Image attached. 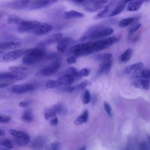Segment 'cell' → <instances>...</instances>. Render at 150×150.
Instances as JSON below:
<instances>
[{"label": "cell", "mask_w": 150, "mask_h": 150, "mask_svg": "<svg viewBox=\"0 0 150 150\" xmlns=\"http://www.w3.org/2000/svg\"><path fill=\"white\" fill-rule=\"evenodd\" d=\"M114 32L111 28H94L90 29L80 39L84 41L87 39H98L107 37L111 35Z\"/></svg>", "instance_id": "obj_1"}, {"label": "cell", "mask_w": 150, "mask_h": 150, "mask_svg": "<svg viewBox=\"0 0 150 150\" xmlns=\"http://www.w3.org/2000/svg\"><path fill=\"white\" fill-rule=\"evenodd\" d=\"M111 53H104L97 56V59L100 60L98 73L100 75L107 74L111 68L112 61Z\"/></svg>", "instance_id": "obj_2"}, {"label": "cell", "mask_w": 150, "mask_h": 150, "mask_svg": "<svg viewBox=\"0 0 150 150\" xmlns=\"http://www.w3.org/2000/svg\"><path fill=\"white\" fill-rule=\"evenodd\" d=\"M74 56L79 57L81 56H86L93 53L91 42L77 44L70 49V52Z\"/></svg>", "instance_id": "obj_3"}, {"label": "cell", "mask_w": 150, "mask_h": 150, "mask_svg": "<svg viewBox=\"0 0 150 150\" xmlns=\"http://www.w3.org/2000/svg\"><path fill=\"white\" fill-rule=\"evenodd\" d=\"M118 40V39L115 36L107 38L94 42H91V47L93 52H97L103 50L108 46L114 44Z\"/></svg>", "instance_id": "obj_4"}, {"label": "cell", "mask_w": 150, "mask_h": 150, "mask_svg": "<svg viewBox=\"0 0 150 150\" xmlns=\"http://www.w3.org/2000/svg\"><path fill=\"white\" fill-rule=\"evenodd\" d=\"M10 134L14 137L16 143L19 146H23L28 144L30 141V135L25 131H19L15 129L9 130Z\"/></svg>", "instance_id": "obj_5"}, {"label": "cell", "mask_w": 150, "mask_h": 150, "mask_svg": "<svg viewBox=\"0 0 150 150\" xmlns=\"http://www.w3.org/2000/svg\"><path fill=\"white\" fill-rule=\"evenodd\" d=\"M60 67V61L59 59H55L47 67L43 68L36 73V76H50L54 74Z\"/></svg>", "instance_id": "obj_6"}, {"label": "cell", "mask_w": 150, "mask_h": 150, "mask_svg": "<svg viewBox=\"0 0 150 150\" xmlns=\"http://www.w3.org/2000/svg\"><path fill=\"white\" fill-rule=\"evenodd\" d=\"M107 3V0H88L84 3L83 6L85 11L94 12L103 8Z\"/></svg>", "instance_id": "obj_7"}, {"label": "cell", "mask_w": 150, "mask_h": 150, "mask_svg": "<svg viewBox=\"0 0 150 150\" xmlns=\"http://www.w3.org/2000/svg\"><path fill=\"white\" fill-rule=\"evenodd\" d=\"M25 50L17 49L9 52L0 57V62H9L15 60L24 54Z\"/></svg>", "instance_id": "obj_8"}, {"label": "cell", "mask_w": 150, "mask_h": 150, "mask_svg": "<svg viewBox=\"0 0 150 150\" xmlns=\"http://www.w3.org/2000/svg\"><path fill=\"white\" fill-rule=\"evenodd\" d=\"M27 76V74L25 73H19L15 71H8L0 73V80L6 79L12 81L22 80L25 79Z\"/></svg>", "instance_id": "obj_9"}, {"label": "cell", "mask_w": 150, "mask_h": 150, "mask_svg": "<svg viewBox=\"0 0 150 150\" xmlns=\"http://www.w3.org/2000/svg\"><path fill=\"white\" fill-rule=\"evenodd\" d=\"M29 2V0H13L3 4L2 6L3 8H7L15 10H21L26 8Z\"/></svg>", "instance_id": "obj_10"}, {"label": "cell", "mask_w": 150, "mask_h": 150, "mask_svg": "<svg viewBox=\"0 0 150 150\" xmlns=\"http://www.w3.org/2000/svg\"><path fill=\"white\" fill-rule=\"evenodd\" d=\"M40 22L38 21H25L23 20L18 25V31L20 33L32 32L33 29Z\"/></svg>", "instance_id": "obj_11"}, {"label": "cell", "mask_w": 150, "mask_h": 150, "mask_svg": "<svg viewBox=\"0 0 150 150\" xmlns=\"http://www.w3.org/2000/svg\"><path fill=\"white\" fill-rule=\"evenodd\" d=\"M62 38H63V35L62 33H54V34L48 36L44 40L38 43L36 45V46L39 47H44L46 46L52 45L56 42H57Z\"/></svg>", "instance_id": "obj_12"}, {"label": "cell", "mask_w": 150, "mask_h": 150, "mask_svg": "<svg viewBox=\"0 0 150 150\" xmlns=\"http://www.w3.org/2000/svg\"><path fill=\"white\" fill-rule=\"evenodd\" d=\"M35 86L32 84H22L13 86L11 88V91L15 94H22L33 90Z\"/></svg>", "instance_id": "obj_13"}, {"label": "cell", "mask_w": 150, "mask_h": 150, "mask_svg": "<svg viewBox=\"0 0 150 150\" xmlns=\"http://www.w3.org/2000/svg\"><path fill=\"white\" fill-rule=\"evenodd\" d=\"M23 55L30 56L40 60L45 57V56L46 55V53L42 47H36L25 50V53Z\"/></svg>", "instance_id": "obj_14"}, {"label": "cell", "mask_w": 150, "mask_h": 150, "mask_svg": "<svg viewBox=\"0 0 150 150\" xmlns=\"http://www.w3.org/2000/svg\"><path fill=\"white\" fill-rule=\"evenodd\" d=\"M52 26L46 23L39 22L33 29L32 32L36 35H42L46 34L52 30Z\"/></svg>", "instance_id": "obj_15"}, {"label": "cell", "mask_w": 150, "mask_h": 150, "mask_svg": "<svg viewBox=\"0 0 150 150\" xmlns=\"http://www.w3.org/2000/svg\"><path fill=\"white\" fill-rule=\"evenodd\" d=\"M51 4L50 0H33L28 5L29 10H36L42 8Z\"/></svg>", "instance_id": "obj_16"}, {"label": "cell", "mask_w": 150, "mask_h": 150, "mask_svg": "<svg viewBox=\"0 0 150 150\" xmlns=\"http://www.w3.org/2000/svg\"><path fill=\"white\" fill-rule=\"evenodd\" d=\"M115 4V2L112 1L110 3H109L108 5H105L103 8L98 12L97 13L95 16L94 17V19H101L103 18L106 17L107 16H108L110 13L111 12L112 8L114 7Z\"/></svg>", "instance_id": "obj_17"}, {"label": "cell", "mask_w": 150, "mask_h": 150, "mask_svg": "<svg viewBox=\"0 0 150 150\" xmlns=\"http://www.w3.org/2000/svg\"><path fill=\"white\" fill-rule=\"evenodd\" d=\"M131 85L135 88L148 90L149 88V81L148 79H137L131 82Z\"/></svg>", "instance_id": "obj_18"}, {"label": "cell", "mask_w": 150, "mask_h": 150, "mask_svg": "<svg viewBox=\"0 0 150 150\" xmlns=\"http://www.w3.org/2000/svg\"><path fill=\"white\" fill-rule=\"evenodd\" d=\"M22 45L21 42L18 41H8L0 42V50L14 49L20 47Z\"/></svg>", "instance_id": "obj_19"}, {"label": "cell", "mask_w": 150, "mask_h": 150, "mask_svg": "<svg viewBox=\"0 0 150 150\" xmlns=\"http://www.w3.org/2000/svg\"><path fill=\"white\" fill-rule=\"evenodd\" d=\"M47 139L44 136H38L36 137L32 142V148L35 149H40L46 145Z\"/></svg>", "instance_id": "obj_20"}, {"label": "cell", "mask_w": 150, "mask_h": 150, "mask_svg": "<svg viewBox=\"0 0 150 150\" xmlns=\"http://www.w3.org/2000/svg\"><path fill=\"white\" fill-rule=\"evenodd\" d=\"M145 0H133L129 2L127 6V10L128 11L135 12L138 11L142 6Z\"/></svg>", "instance_id": "obj_21"}, {"label": "cell", "mask_w": 150, "mask_h": 150, "mask_svg": "<svg viewBox=\"0 0 150 150\" xmlns=\"http://www.w3.org/2000/svg\"><path fill=\"white\" fill-rule=\"evenodd\" d=\"M71 42V39L69 37L65 38H62L57 42V50L58 52L61 53H64Z\"/></svg>", "instance_id": "obj_22"}, {"label": "cell", "mask_w": 150, "mask_h": 150, "mask_svg": "<svg viewBox=\"0 0 150 150\" xmlns=\"http://www.w3.org/2000/svg\"><path fill=\"white\" fill-rule=\"evenodd\" d=\"M74 77L70 74H64L61 76L57 80L60 83L62 86H69L73 83L74 81Z\"/></svg>", "instance_id": "obj_23"}, {"label": "cell", "mask_w": 150, "mask_h": 150, "mask_svg": "<svg viewBox=\"0 0 150 150\" xmlns=\"http://www.w3.org/2000/svg\"><path fill=\"white\" fill-rule=\"evenodd\" d=\"M144 67V64L141 62H138L127 66L125 69V71L128 74H132L137 71L142 69Z\"/></svg>", "instance_id": "obj_24"}, {"label": "cell", "mask_w": 150, "mask_h": 150, "mask_svg": "<svg viewBox=\"0 0 150 150\" xmlns=\"http://www.w3.org/2000/svg\"><path fill=\"white\" fill-rule=\"evenodd\" d=\"M64 18L67 19H76V18H81L84 16V15L80 12L74 10H70L69 11L66 12L64 15Z\"/></svg>", "instance_id": "obj_25"}, {"label": "cell", "mask_w": 150, "mask_h": 150, "mask_svg": "<svg viewBox=\"0 0 150 150\" xmlns=\"http://www.w3.org/2000/svg\"><path fill=\"white\" fill-rule=\"evenodd\" d=\"M125 5L126 3L124 2L123 0H122V1L120 2L118 5L115 7V8L111 11V12L108 15V16H114L120 14L124 9Z\"/></svg>", "instance_id": "obj_26"}, {"label": "cell", "mask_w": 150, "mask_h": 150, "mask_svg": "<svg viewBox=\"0 0 150 150\" xmlns=\"http://www.w3.org/2000/svg\"><path fill=\"white\" fill-rule=\"evenodd\" d=\"M88 112L87 110H85L83 113L79 115L74 121V123L76 125H80L84 123H86L88 120Z\"/></svg>", "instance_id": "obj_27"}, {"label": "cell", "mask_w": 150, "mask_h": 150, "mask_svg": "<svg viewBox=\"0 0 150 150\" xmlns=\"http://www.w3.org/2000/svg\"><path fill=\"white\" fill-rule=\"evenodd\" d=\"M134 73L135 74L133 76L134 78L145 79H149V70L148 69H142Z\"/></svg>", "instance_id": "obj_28"}, {"label": "cell", "mask_w": 150, "mask_h": 150, "mask_svg": "<svg viewBox=\"0 0 150 150\" xmlns=\"http://www.w3.org/2000/svg\"><path fill=\"white\" fill-rule=\"evenodd\" d=\"M21 120L22 121L26 123L31 122L33 120V114L32 110L30 109L25 110L21 116Z\"/></svg>", "instance_id": "obj_29"}, {"label": "cell", "mask_w": 150, "mask_h": 150, "mask_svg": "<svg viewBox=\"0 0 150 150\" xmlns=\"http://www.w3.org/2000/svg\"><path fill=\"white\" fill-rule=\"evenodd\" d=\"M132 50L129 48L127 49L123 53H122L120 57H119V60L121 63H127L129 60L132 56Z\"/></svg>", "instance_id": "obj_30"}, {"label": "cell", "mask_w": 150, "mask_h": 150, "mask_svg": "<svg viewBox=\"0 0 150 150\" xmlns=\"http://www.w3.org/2000/svg\"><path fill=\"white\" fill-rule=\"evenodd\" d=\"M23 21V19L15 15H9L7 18V23L9 25H19Z\"/></svg>", "instance_id": "obj_31"}, {"label": "cell", "mask_w": 150, "mask_h": 150, "mask_svg": "<svg viewBox=\"0 0 150 150\" xmlns=\"http://www.w3.org/2000/svg\"><path fill=\"white\" fill-rule=\"evenodd\" d=\"M39 61H40V60L30 56L24 55V56L22 57V62L25 65H33Z\"/></svg>", "instance_id": "obj_32"}, {"label": "cell", "mask_w": 150, "mask_h": 150, "mask_svg": "<svg viewBox=\"0 0 150 150\" xmlns=\"http://www.w3.org/2000/svg\"><path fill=\"white\" fill-rule=\"evenodd\" d=\"M136 21V19L135 18H127L122 19L120 22H119V26L121 28H124L127 27L129 25H132Z\"/></svg>", "instance_id": "obj_33"}, {"label": "cell", "mask_w": 150, "mask_h": 150, "mask_svg": "<svg viewBox=\"0 0 150 150\" xmlns=\"http://www.w3.org/2000/svg\"><path fill=\"white\" fill-rule=\"evenodd\" d=\"M52 107L53 108V110L56 112V114H64L66 113V108L61 103L56 104L53 105Z\"/></svg>", "instance_id": "obj_34"}, {"label": "cell", "mask_w": 150, "mask_h": 150, "mask_svg": "<svg viewBox=\"0 0 150 150\" xmlns=\"http://www.w3.org/2000/svg\"><path fill=\"white\" fill-rule=\"evenodd\" d=\"M62 144L59 141H54L46 145L45 149L47 150H58L61 148Z\"/></svg>", "instance_id": "obj_35"}, {"label": "cell", "mask_w": 150, "mask_h": 150, "mask_svg": "<svg viewBox=\"0 0 150 150\" xmlns=\"http://www.w3.org/2000/svg\"><path fill=\"white\" fill-rule=\"evenodd\" d=\"M90 73V70L87 68H83L79 71L77 72V74L74 77V79H79L83 77H86L89 75Z\"/></svg>", "instance_id": "obj_36"}, {"label": "cell", "mask_w": 150, "mask_h": 150, "mask_svg": "<svg viewBox=\"0 0 150 150\" xmlns=\"http://www.w3.org/2000/svg\"><path fill=\"white\" fill-rule=\"evenodd\" d=\"M91 98V96L90 94V92L88 90H86L82 96V102L84 104H88Z\"/></svg>", "instance_id": "obj_37"}, {"label": "cell", "mask_w": 150, "mask_h": 150, "mask_svg": "<svg viewBox=\"0 0 150 150\" xmlns=\"http://www.w3.org/2000/svg\"><path fill=\"white\" fill-rule=\"evenodd\" d=\"M0 145L8 149H12L13 148V144L12 142L7 138L0 139Z\"/></svg>", "instance_id": "obj_38"}, {"label": "cell", "mask_w": 150, "mask_h": 150, "mask_svg": "<svg viewBox=\"0 0 150 150\" xmlns=\"http://www.w3.org/2000/svg\"><path fill=\"white\" fill-rule=\"evenodd\" d=\"M62 84L58 80H50L47 81L46 83V87L47 88H58L62 87Z\"/></svg>", "instance_id": "obj_39"}, {"label": "cell", "mask_w": 150, "mask_h": 150, "mask_svg": "<svg viewBox=\"0 0 150 150\" xmlns=\"http://www.w3.org/2000/svg\"><path fill=\"white\" fill-rule=\"evenodd\" d=\"M55 115H56V112L54 111L52 107L47 109L44 113V117L46 120H48L50 118H52Z\"/></svg>", "instance_id": "obj_40"}, {"label": "cell", "mask_w": 150, "mask_h": 150, "mask_svg": "<svg viewBox=\"0 0 150 150\" xmlns=\"http://www.w3.org/2000/svg\"><path fill=\"white\" fill-rule=\"evenodd\" d=\"M8 70L15 72L25 73L28 70V69L23 66H10L8 67Z\"/></svg>", "instance_id": "obj_41"}, {"label": "cell", "mask_w": 150, "mask_h": 150, "mask_svg": "<svg viewBox=\"0 0 150 150\" xmlns=\"http://www.w3.org/2000/svg\"><path fill=\"white\" fill-rule=\"evenodd\" d=\"M91 84V82L88 80H84L79 84L77 86H75V91L76 90H81L84 89L87 86H90Z\"/></svg>", "instance_id": "obj_42"}, {"label": "cell", "mask_w": 150, "mask_h": 150, "mask_svg": "<svg viewBox=\"0 0 150 150\" xmlns=\"http://www.w3.org/2000/svg\"><path fill=\"white\" fill-rule=\"evenodd\" d=\"M13 83H14V81H12L11 80H6V79L0 80V88H3L7 86H9V85L13 84Z\"/></svg>", "instance_id": "obj_43"}, {"label": "cell", "mask_w": 150, "mask_h": 150, "mask_svg": "<svg viewBox=\"0 0 150 150\" xmlns=\"http://www.w3.org/2000/svg\"><path fill=\"white\" fill-rule=\"evenodd\" d=\"M141 24L139 23L133 25L130 27L129 29V34L131 35L132 33H135L141 28Z\"/></svg>", "instance_id": "obj_44"}, {"label": "cell", "mask_w": 150, "mask_h": 150, "mask_svg": "<svg viewBox=\"0 0 150 150\" xmlns=\"http://www.w3.org/2000/svg\"><path fill=\"white\" fill-rule=\"evenodd\" d=\"M77 72H78V71H77V69H76L74 67H70L65 71V74H70L74 77L76 76V74H77Z\"/></svg>", "instance_id": "obj_45"}, {"label": "cell", "mask_w": 150, "mask_h": 150, "mask_svg": "<svg viewBox=\"0 0 150 150\" xmlns=\"http://www.w3.org/2000/svg\"><path fill=\"white\" fill-rule=\"evenodd\" d=\"M103 105H104V110L106 112V113L110 117L112 116V112H111V106L110 105L109 103L106 101H104L103 102Z\"/></svg>", "instance_id": "obj_46"}, {"label": "cell", "mask_w": 150, "mask_h": 150, "mask_svg": "<svg viewBox=\"0 0 150 150\" xmlns=\"http://www.w3.org/2000/svg\"><path fill=\"white\" fill-rule=\"evenodd\" d=\"M11 118L9 115H0V123H7L11 120Z\"/></svg>", "instance_id": "obj_47"}, {"label": "cell", "mask_w": 150, "mask_h": 150, "mask_svg": "<svg viewBox=\"0 0 150 150\" xmlns=\"http://www.w3.org/2000/svg\"><path fill=\"white\" fill-rule=\"evenodd\" d=\"M32 103L31 100H24L19 102V106L21 107H26L28 105H29Z\"/></svg>", "instance_id": "obj_48"}, {"label": "cell", "mask_w": 150, "mask_h": 150, "mask_svg": "<svg viewBox=\"0 0 150 150\" xmlns=\"http://www.w3.org/2000/svg\"><path fill=\"white\" fill-rule=\"evenodd\" d=\"M62 90L64 91V92H68V93H71L74 91H75V87L74 86H66V87L62 88Z\"/></svg>", "instance_id": "obj_49"}, {"label": "cell", "mask_w": 150, "mask_h": 150, "mask_svg": "<svg viewBox=\"0 0 150 150\" xmlns=\"http://www.w3.org/2000/svg\"><path fill=\"white\" fill-rule=\"evenodd\" d=\"M67 63L71 64H73V63H75L76 62V57L74 56H70L69 57H68L67 58Z\"/></svg>", "instance_id": "obj_50"}, {"label": "cell", "mask_w": 150, "mask_h": 150, "mask_svg": "<svg viewBox=\"0 0 150 150\" xmlns=\"http://www.w3.org/2000/svg\"><path fill=\"white\" fill-rule=\"evenodd\" d=\"M58 124V119L56 117V116H54L53 117H52V119L50 120V124L52 126H55Z\"/></svg>", "instance_id": "obj_51"}, {"label": "cell", "mask_w": 150, "mask_h": 150, "mask_svg": "<svg viewBox=\"0 0 150 150\" xmlns=\"http://www.w3.org/2000/svg\"><path fill=\"white\" fill-rule=\"evenodd\" d=\"M138 149H144V150L148 149L146 143L144 142H142L139 143V144L138 145Z\"/></svg>", "instance_id": "obj_52"}, {"label": "cell", "mask_w": 150, "mask_h": 150, "mask_svg": "<svg viewBox=\"0 0 150 150\" xmlns=\"http://www.w3.org/2000/svg\"><path fill=\"white\" fill-rule=\"evenodd\" d=\"M93 100V104H95L96 101L97 100V97L96 95H93V97L92 98H91Z\"/></svg>", "instance_id": "obj_53"}, {"label": "cell", "mask_w": 150, "mask_h": 150, "mask_svg": "<svg viewBox=\"0 0 150 150\" xmlns=\"http://www.w3.org/2000/svg\"><path fill=\"white\" fill-rule=\"evenodd\" d=\"M5 134V131L1 129H0V137H3L4 136Z\"/></svg>", "instance_id": "obj_54"}, {"label": "cell", "mask_w": 150, "mask_h": 150, "mask_svg": "<svg viewBox=\"0 0 150 150\" xmlns=\"http://www.w3.org/2000/svg\"><path fill=\"white\" fill-rule=\"evenodd\" d=\"M4 15H5V12L0 11V19L4 16Z\"/></svg>", "instance_id": "obj_55"}, {"label": "cell", "mask_w": 150, "mask_h": 150, "mask_svg": "<svg viewBox=\"0 0 150 150\" xmlns=\"http://www.w3.org/2000/svg\"><path fill=\"white\" fill-rule=\"evenodd\" d=\"M5 25L4 23H0V29L4 28L5 27Z\"/></svg>", "instance_id": "obj_56"}, {"label": "cell", "mask_w": 150, "mask_h": 150, "mask_svg": "<svg viewBox=\"0 0 150 150\" xmlns=\"http://www.w3.org/2000/svg\"><path fill=\"white\" fill-rule=\"evenodd\" d=\"M86 149V148L84 146H83V147L79 148V149H80V150H84V149Z\"/></svg>", "instance_id": "obj_57"}, {"label": "cell", "mask_w": 150, "mask_h": 150, "mask_svg": "<svg viewBox=\"0 0 150 150\" xmlns=\"http://www.w3.org/2000/svg\"><path fill=\"white\" fill-rule=\"evenodd\" d=\"M123 1H124V2H125L127 4V2H129L132 1H133V0H123Z\"/></svg>", "instance_id": "obj_58"}, {"label": "cell", "mask_w": 150, "mask_h": 150, "mask_svg": "<svg viewBox=\"0 0 150 150\" xmlns=\"http://www.w3.org/2000/svg\"><path fill=\"white\" fill-rule=\"evenodd\" d=\"M75 1H76L77 2H83V1H84L86 0H75Z\"/></svg>", "instance_id": "obj_59"}, {"label": "cell", "mask_w": 150, "mask_h": 150, "mask_svg": "<svg viewBox=\"0 0 150 150\" xmlns=\"http://www.w3.org/2000/svg\"><path fill=\"white\" fill-rule=\"evenodd\" d=\"M2 52V50H0V53H1Z\"/></svg>", "instance_id": "obj_60"}]
</instances>
